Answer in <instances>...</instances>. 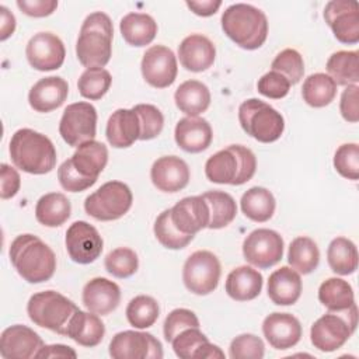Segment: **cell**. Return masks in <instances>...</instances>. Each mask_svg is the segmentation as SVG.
<instances>
[{
  "label": "cell",
  "mask_w": 359,
  "mask_h": 359,
  "mask_svg": "<svg viewBox=\"0 0 359 359\" xmlns=\"http://www.w3.org/2000/svg\"><path fill=\"white\" fill-rule=\"evenodd\" d=\"M10 261L18 275L28 283L49 280L56 271L52 248L34 234H20L10 245Z\"/></svg>",
  "instance_id": "cell-1"
},
{
  "label": "cell",
  "mask_w": 359,
  "mask_h": 359,
  "mask_svg": "<svg viewBox=\"0 0 359 359\" xmlns=\"http://www.w3.org/2000/svg\"><path fill=\"white\" fill-rule=\"evenodd\" d=\"M8 151L14 165L28 174H46L56 165V149L50 139L29 128L14 132Z\"/></svg>",
  "instance_id": "cell-2"
},
{
  "label": "cell",
  "mask_w": 359,
  "mask_h": 359,
  "mask_svg": "<svg viewBox=\"0 0 359 359\" xmlns=\"http://www.w3.org/2000/svg\"><path fill=\"white\" fill-rule=\"evenodd\" d=\"M114 27L108 14L94 11L81 24L76 42L79 62L87 67H104L112 55Z\"/></svg>",
  "instance_id": "cell-3"
},
{
  "label": "cell",
  "mask_w": 359,
  "mask_h": 359,
  "mask_svg": "<svg viewBox=\"0 0 359 359\" xmlns=\"http://www.w3.org/2000/svg\"><path fill=\"white\" fill-rule=\"evenodd\" d=\"M222 29L240 48L254 50L266 41L268 20L259 8L245 3H236L223 11Z\"/></svg>",
  "instance_id": "cell-4"
},
{
  "label": "cell",
  "mask_w": 359,
  "mask_h": 359,
  "mask_svg": "<svg viewBox=\"0 0 359 359\" xmlns=\"http://www.w3.org/2000/svg\"><path fill=\"white\" fill-rule=\"evenodd\" d=\"M257 170V157L245 146L231 144L210 156L205 164V174L210 182L243 185Z\"/></svg>",
  "instance_id": "cell-5"
},
{
  "label": "cell",
  "mask_w": 359,
  "mask_h": 359,
  "mask_svg": "<svg viewBox=\"0 0 359 359\" xmlns=\"http://www.w3.org/2000/svg\"><path fill=\"white\" fill-rule=\"evenodd\" d=\"M79 307L66 296L55 290L32 294L27 304L29 320L42 328L66 337L67 325Z\"/></svg>",
  "instance_id": "cell-6"
},
{
  "label": "cell",
  "mask_w": 359,
  "mask_h": 359,
  "mask_svg": "<svg viewBox=\"0 0 359 359\" xmlns=\"http://www.w3.org/2000/svg\"><path fill=\"white\" fill-rule=\"evenodd\" d=\"M238 121L243 130L261 143L278 140L285 130L282 114L258 98H248L241 102Z\"/></svg>",
  "instance_id": "cell-7"
},
{
  "label": "cell",
  "mask_w": 359,
  "mask_h": 359,
  "mask_svg": "<svg viewBox=\"0 0 359 359\" xmlns=\"http://www.w3.org/2000/svg\"><path fill=\"white\" fill-rule=\"evenodd\" d=\"M358 325L356 304L345 311H328L314 321L310 330V339L314 348L321 352L339 349L355 332Z\"/></svg>",
  "instance_id": "cell-8"
},
{
  "label": "cell",
  "mask_w": 359,
  "mask_h": 359,
  "mask_svg": "<svg viewBox=\"0 0 359 359\" xmlns=\"http://www.w3.org/2000/svg\"><path fill=\"white\" fill-rule=\"evenodd\" d=\"M133 195L130 188L121 181H108L84 201L88 216L101 222L121 219L130 209Z\"/></svg>",
  "instance_id": "cell-9"
},
{
  "label": "cell",
  "mask_w": 359,
  "mask_h": 359,
  "mask_svg": "<svg viewBox=\"0 0 359 359\" xmlns=\"http://www.w3.org/2000/svg\"><path fill=\"white\" fill-rule=\"evenodd\" d=\"M220 273L219 258L210 251L199 250L187 258L182 268V280L191 293L205 296L217 287Z\"/></svg>",
  "instance_id": "cell-10"
},
{
  "label": "cell",
  "mask_w": 359,
  "mask_h": 359,
  "mask_svg": "<svg viewBox=\"0 0 359 359\" xmlns=\"http://www.w3.org/2000/svg\"><path fill=\"white\" fill-rule=\"evenodd\" d=\"M62 139L72 147L94 140L97 133V109L86 101L69 104L59 122Z\"/></svg>",
  "instance_id": "cell-11"
},
{
  "label": "cell",
  "mask_w": 359,
  "mask_h": 359,
  "mask_svg": "<svg viewBox=\"0 0 359 359\" xmlns=\"http://www.w3.org/2000/svg\"><path fill=\"white\" fill-rule=\"evenodd\" d=\"M244 259L261 269L276 265L283 257V238L271 229L251 231L243 243Z\"/></svg>",
  "instance_id": "cell-12"
},
{
  "label": "cell",
  "mask_w": 359,
  "mask_h": 359,
  "mask_svg": "<svg viewBox=\"0 0 359 359\" xmlns=\"http://www.w3.org/2000/svg\"><path fill=\"white\" fill-rule=\"evenodd\" d=\"M109 355L114 359H161L163 345L149 332L128 330L112 337Z\"/></svg>",
  "instance_id": "cell-13"
},
{
  "label": "cell",
  "mask_w": 359,
  "mask_h": 359,
  "mask_svg": "<svg viewBox=\"0 0 359 359\" xmlns=\"http://www.w3.org/2000/svg\"><path fill=\"white\" fill-rule=\"evenodd\" d=\"M142 76L154 88H165L175 81L178 67L174 52L164 45L150 46L140 63Z\"/></svg>",
  "instance_id": "cell-14"
},
{
  "label": "cell",
  "mask_w": 359,
  "mask_h": 359,
  "mask_svg": "<svg viewBox=\"0 0 359 359\" xmlns=\"http://www.w3.org/2000/svg\"><path fill=\"white\" fill-rule=\"evenodd\" d=\"M66 250L69 257L81 265L94 262L102 252V237L98 230L84 220H77L66 231Z\"/></svg>",
  "instance_id": "cell-15"
},
{
  "label": "cell",
  "mask_w": 359,
  "mask_h": 359,
  "mask_svg": "<svg viewBox=\"0 0 359 359\" xmlns=\"http://www.w3.org/2000/svg\"><path fill=\"white\" fill-rule=\"evenodd\" d=\"M324 20L339 42L348 45L359 42V8L356 1H328L324 8Z\"/></svg>",
  "instance_id": "cell-16"
},
{
  "label": "cell",
  "mask_w": 359,
  "mask_h": 359,
  "mask_svg": "<svg viewBox=\"0 0 359 359\" xmlns=\"http://www.w3.org/2000/svg\"><path fill=\"white\" fill-rule=\"evenodd\" d=\"M25 56L35 70L50 72L63 65L66 49L57 35L52 32H38L29 38Z\"/></svg>",
  "instance_id": "cell-17"
},
{
  "label": "cell",
  "mask_w": 359,
  "mask_h": 359,
  "mask_svg": "<svg viewBox=\"0 0 359 359\" xmlns=\"http://www.w3.org/2000/svg\"><path fill=\"white\" fill-rule=\"evenodd\" d=\"M42 346V338L32 328L21 324L7 327L0 337V355L4 359L35 358Z\"/></svg>",
  "instance_id": "cell-18"
},
{
  "label": "cell",
  "mask_w": 359,
  "mask_h": 359,
  "mask_svg": "<svg viewBox=\"0 0 359 359\" xmlns=\"http://www.w3.org/2000/svg\"><path fill=\"white\" fill-rule=\"evenodd\" d=\"M189 167L178 156H163L157 158L150 170L153 185L163 192H178L189 182Z\"/></svg>",
  "instance_id": "cell-19"
},
{
  "label": "cell",
  "mask_w": 359,
  "mask_h": 359,
  "mask_svg": "<svg viewBox=\"0 0 359 359\" xmlns=\"http://www.w3.org/2000/svg\"><path fill=\"white\" fill-rule=\"evenodd\" d=\"M170 210L171 222L184 234L195 236L209 224V208L202 195L182 198Z\"/></svg>",
  "instance_id": "cell-20"
},
{
  "label": "cell",
  "mask_w": 359,
  "mask_h": 359,
  "mask_svg": "<svg viewBox=\"0 0 359 359\" xmlns=\"http://www.w3.org/2000/svg\"><path fill=\"white\" fill-rule=\"evenodd\" d=\"M262 332L272 348L285 351L300 341L302 325L300 321L289 313H272L265 317Z\"/></svg>",
  "instance_id": "cell-21"
},
{
  "label": "cell",
  "mask_w": 359,
  "mask_h": 359,
  "mask_svg": "<svg viewBox=\"0 0 359 359\" xmlns=\"http://www.w3.org/2000/svg\"><path fill=\"white\" fill-rule=\"evenodd\" d=\"M178 57L184 69L195 73L205 72L215 63L216 48L208 36L191 34L181 41Z\"/></svg>",
  "instance_id": "cell-22"
},
{
  "label": "cell",
  "mask_w": 359,
  "mask_h": 359,
  "mask_svg": "<svg viewBox=\"0 0 359 359\" xmlns=\"http://www.w3.org/2000/svg\"><path fill=\"white\" fill-rule=\"evenodd\" d=\"M81 299L88 311L107 316L119 306L121 289L107 278H94L84 285Z\"/></svg>",
  "instance_id": "cell-23"
},
{
  "label": "cell",
  "mask_w": 359,
  "mask_h": 359,
  "mask_svg": "<svg viewBox=\"0 0 359 359\" xmlns=\"http://www.w3.org/2000/svg\"><path fill=\"white\" fill-rule=\"evenodd\" d=\"M69 84L59 76L38 80L28 93V102L36 112H50L59 108L67 98Z\"/></svg>",
  "instance_id": "cell-24"
},
{
  "label": "cell",
  "mask_w": 359,
  "mask_h": 359,
  "mask_svg": "<svg viewBox=\"0 0 359 359\" xmlns=\"http://www.w3.org/2000/svg\"><path fill=\"white\" fill-rule=\"evenodd\" d=\"M174 137L184 151L201 153L210 146L213 132L206 119L199 116H185L177 122Z\"/></svg>",
  "instance_id": "cell-25"
},
{
  "label": "cell",
  "mask_w": 359,
  "mask_h": 359,
  "mask_svg": "<svg viewBox=\"0 0 359 359\" xmlns=\"http://www.w3.org/2000/svg\"><path fill=\"white\" fill-rule=\"evenodd\" d=\"M105 136L108 143L116 149L132 146L140 136L139 116L133 108H119L108 118Z\"/></svg>",
  "instance_id": "cell-26"
},
{
  "label": "cell",
  "mask_w": 359,
  "mask_h": 359,
  "mask_svg": "<svg viewBox=\"0 0 359 359\" xmlns=\"http://www.w3.org/2000/svg\"><path fill=\"white\" fill-rule=\"evenodd\" d=\"M302 287L299 272L289 266H280L268 279V296L278 306L294 304L302 294Z\"/></svg>",
  "instance_id": "cell-27"
},
{
  "label": "cell",
  "mask_w": 359,
  "mask_h": 359,
  "mask_svg": "<svg viewBox=\"0 0 359 359\" xmlns=\"http://www.w3.org/2000/svg\"><path fill=\"white\" fill-rule=\"evenodd\" d=\"M262 283L264 278L257 269L248 265H241L227 275L224 289L233 300L248 302L261 293Z\"/></svg>",
  "instance_id": "cell-28"
},
{
  "label": "cell",
  "mask_w": 359,
  "mask_h": 359,
  "mask_svg": "<svg viewBox=\"0 0 359 359\" xmlns=\"http://www.w3.org/2000/svg\"><path fill=\"white\" fill-rule=\"evenodd\" d=\"M104 335L105 325L101 318L95 313H87L80 309L72 317L66 331V337L87 348L97 346L102 341Z\"/></svg>",
  "instance_id": "cell-29"
},
{
  "label": "cell",
  "mask_w": 359,
  "mask_h": 359,
  "mask_svg": "<svg viewBox=\"0 0 359 359\" xmlns=\"http://www.w3.org/2000/svg\"><path fill=\"white\" fill-rule=\"evenodd\" d=\"M70 160L81 175L97 180L108 163V149L101 142L90 140L76 147Z\"/></svg>",
  "instance_id": "cell-30"
},
{
  "label": "cell",
  "mask_w": 359,
  "mask_h": 359,
  "mask_svg": "<svg viewBox=\"0 0 359 359\" xmlns=\"http://www.w3.org/2000/svg\"><path fill=\"white\" fill-rule=\"evenodd\" d=\"M174 101L177 108L188 116H198L210 105V91L206 84L198 80H187L175 90Z\"/></svg>",
  "instance_id": "cell-31"
},
{
  "label": "cell",
  "mask_w": 359,
  "mask_h": 359,
  "mask_svg": "<svg viewBox=\"0 0 359 359\" xmlns=\"http://www.w3.org/2000/svg\"><path fill=\"white\" fill-rule=\"evenodd\" d=\"M119 29L122 38L129 45L140 48L149 45L156 38L157 22L146 13H129L121 20Z\"/></svg>",
  "instance_id": "cell-32"
},
{
  "label": "cell",
  "mask_w": 359,
  "mask_h": 359,
  "mask_svg": "<svg viewBox=\"0 0 359 359\" xmlns=\"http://www.w3.org/2000/svg\"><path fill=\"white\" fill-rule=\"evenodd\" d=\"M70 201L60 192H49L42 195L35 206L36 220L46 227L62 226L70 217Z\"/></svg>",
  "instance_id": "cell-33"
},
{
  "label": "cell",
  "mask_w": 359,
  "mask_h": 359,
  "mask_svg": "<svg viewBox=\"0 0 359 359\" xmlns=\"http://www.w3.org/2000/svg\"><path fill=\"white\" fill-rule=\"evenodd\" d=\"M240 205L245 217L258 223L269 220L276 208L272 192L264 187H252L245 191L241 196Z\"/></svg>",
  "instance_id": "cell-34"
},
{
  "label": "cell",
  "mask_w": 359,
  "mask_h": 359,
  "mask_svg": "<svg viewBox=\"0 0 359 359\" xmlns=\"http://www.w3.org/2000/svg\"><path fill=\"white\" fill-rule=\"evenodd\" d=\"M318 300L328 311H345L355 306L352 286L341 278H328L318 287Z\"/></svg>",
  "instance_id": "cell-35"
},
{
  "label": "cell",
  "mask_w": 359,
  "mask_h": 359,
  "mask_svg": "<svg viewBox=\"0 0 359 359\" xmlns=\"http://www.w3.org/2000/svg\"><path fill=\"white\" fill-rule=\"evenodd\" d=\"M328 76L339 86H352L359 81V52L338 50L327 60Z\"/></svg>",
  "instance_id": "cell-36"
},
{
  "label": "cell",
  "mask_w": 359,
  "mask_h": 359,
  "mask_svg": "<svg viewBox=\"0 0 359 359\" xmlns=\"http://www.w3.org/2000/svg\"><path fill=\"white\" fill-rule=\"evenodd\" d=\"M202 198L209 208L210 217L208 229H223L234 220L237 215V205L230 194L223 191H208L202 194Z\"/></svg>",
  "instance_id": "cell-37"
},
{
  "label": "cell",
  "mask_w": 359,
  "mask_h": 359,
  "mask_svg": "<svg viewBox=\"0 0 359 359\" xmlns=\"http://www.w3.org/2000/svg\"><path fill=\"white\" fill-rule=\"evenodd\" d=\"M302 95L307 105L323 108L334 101L337 95V84L328 74L314 73L304 80Z\"/></svg>",
  "instance_id": "cell-38"
},
{
  "label": "cell",
  "mask_w": 359,
  "mask_h": 359,
  "mask_svg": "<svg viewBox=\"0 0 359 359\" xmlns=\"http://www.w3.org/2000/svg\"><path fill=\"white\" fill-rule=\"evenodd\" d=\"M330 268L338 275H351L358 268V250L346 237H335L327 248Z\"/></svg>",
  "instance_id": "cell-39"
},
{
  "label": "cell",
  "mask_w": 359,
  "mask_h": 359,
  "mask_svg": "<svg viewBox=\"0 0 359 359\" xmlns=\"http://www.w3.org/2000/svg\"><path fill=\"white\" fill-rule=\"evenodd\" d=\"M287 261L296 272L303 275L311 273L320 262V251L314 240L306 236L292 240L287 251Z\"/></svg>",
  "instance_id": "cell-40"
},
{
  "label": "cell",
  "mask_w": 359,
  "mask_h": 359,
  "mask_svg": "<svg viewBox=\"0 0 359 359\" xmlns=\"http://www.w3.org/2000/svg\"><path fill=\"white\" fill-rule=\"evenodd\" d=\"M160 316V307L156 299L147 294L133 297L126 307V318L135 328L143 330L151 327Z\"/></svg>",
  "instance_id": "cell-41"
},
{
  "label": "cell",
  "mask_w": 359,
  "mask_h": 359,
  "mask_svg": "<svg viewBox=\"0 0 359 359\" xmlns=\"http://www.w3.org/2000/svg\"><path fill=\"white\" fill-rule=\"evenodd\" d=\"M153 230H154V236L158 240V243L168 250H181V248L187 247L195 237L191 234L181 233L174 226V223L171 222V210L170 209L163 210L157 216Z\"/></svg>",
  "instance_id": "cell-42"
},
{
  "label": "cell",
  "mask_w": 359,
  "mask_h": 359,
  "mask_svg": "<svg viewBox=\"0 0 359 359\" xmlns=\"http://www.w3.org/2000/svg\"><path fill=\"white\" fill-rule=\"evenodd\" d=\"M111 83L112 77L108 70L104 67H91L81 73L77 81V88L81 97L95 101L108 93Z\"/></svg>",
  "instance_id": "cell-43"
},
{
  "label": "cell",
  "mask_w": 359,
  "mask_h": 359,
  "mask_svg": "<svg viewBox=\"0 0 359 359\" xmlns=\"http://www.w3.org/2000/svg\"><path fill=\"white\" fill-rule=\"evenodd\" d=\"M104 265L108 273L115 278L125 279L137 271L139 258L133 250L128 247H119L107 254Z\"/></svg>",
  "instance_id": "cell-44"
},
{
  "label": "cell",
  "mask_w": 359,
  "mask_h": 359,
  "mask_svg": "<svg viewBox=\"0 0 359 359\" xmlns=\"http://www.w3.org/2000/svg\"><path fill=\"white\" fill-rule=\"evenodd\" d=\"M271 67L273 72H278L282 76H285L289 80L290 86L297 84L304 74L303 57L296 49L292 48L279 52L272 60Z\"/></svg>",
  "instance_id": "cell-45"
},
{
  "label": "cell",
  "mask_w": 359,
  "mask_h": 359,
  "mask_svg": "<svg viewBox=\"0 0 359 359\" xmlns=\"http://www.w3.org/2000/svg\"><path fill=\"white\" fill-rule=\"evenodd\" d=\"M140 122L139 140H150L157 137L164 126V116L161 111L151 104H137L133 107Z\"/></svg>",
  "instance_id": "cell-46"
},
{
  "label": "cell",
  "mask_w": 359,
  "mask_h": 359,
  "mask_svg": "<svg viewBox=\"0 0 359 359\" xmlns=\"http://www.w3.org/2000/svg\"><path fill=\"white\" fill-rule=\"evenodd\" d=\"M334 167L344 178H359V146L356 143L341 144L334 154Z\"/></svg>",
  "instance_id": "cell-47"
},
{
  "label": "cell",
  "mask_w": 359,
  "mask_h": 359,
  "mask_svg": "<svg viewBox=\"0 0 359 359\" xmlns=\"http://www.w3.org/2000/svg\"><path fill=\"white\" fill-rule=\"evenodd\" d=\"M265 345L262 339L254 334H241L236 337L229 348L231 359H262Z\"/></svg>",
  "instance_id": "cell-48"
},
{
  "label": "cell",
  "mask_w": 359,
  "mask_h": 359,
  "mask_svg": "<svg viewBox=\"0 0 359 359\" xmlns=\"http://www.w3.org/2000/svg\"><path fill=\"white\" fill-rule=\"evenodd\" d=\"M194 327H199V320L194 311L188 309H174L164 320V338L167 342H171L180 332Z\"/></svg>",
  "instance_id": "cell-49"
},
{
  "label": "cell",
  "mask_w": 359,
  "mask_h": 359,
  "mask_svg": "<svg viewBox=\"0 0 359 359\" xmlns=\"http://www.w3.org/2000/svg\"><path fill=\"white\" fill-rule=\"evenodd\" d=\"M208 337L199 330V327L187 328L182 332H180L172 341V349L175 355L181 359H191L195 356V352L199 349V346L205 342H208Z\"/></svg>",
  "instance_id": "cell-50"
},
{
  "label": "cell",
  "mask_w": 359,
  "mask_h": 359,
  "mask_svg": "<svg viewBox=\"0 0 359 359\" xmlns=\"http://www.w3.org/2000/svg\"><path fill=\"white\" fill-rule=\"evenodd\" d=\"M57 180H59V184L62 185V188L69 192H81L90 187H93L97 182V180H94V178L81 175L74 168L70 158L65 160L60 164V167L57 168Z\"/></svg>",
  "instance_id": "cell-51"
},
{
  "label": "cell",
  "mask_w": 359,
  "mask_h": 359,
  "mask_svg": "<svg viewBox=\"0 0 359 359\" xmlns=\"http://www.w3.org/2000/svg\"><path fill=\"white\" fill-rule=\"evenodd\" d=\"M257 88H258V93L262 94L264 97H268L272 100H280L287 95L290 90V83L280 73L271 70L258 80Z\"/></svg>",
  "instance_id": "cell-52"
},
{
  "label": "cell",
  "mask_w": 359,
  "mask_h": 359,
  "mask_svg": "<svg viewBox=\"0 0 359 359\" xmlns=\"http://www.w3.org/2000/svg\"><path fill=\"white\" fill-rule=\"evenodd\" d=\"M359 87L356 84L346 86L342 91L341 101H339V111L342 118L346 122H358L359 121V97H358Z\"/></svg>",
  "instance_id": "cell-53"
},
{
  "label": "cell",
  "mask_w": 359,
  "mask_h": 359,
  "mask_svg": "<svg viewBox=\"0 0 359 359\" xmlns=\"http://www.w3.org/2000/svg\"><path fill=\"white\" fill-rule=\"evenodd\" d=\"M17 7L29 17H48L50 15L56 7V0H18Z\"/></svg>",
  "instance_id": "cell-54"
},
{
  "label": "cell",
  "mask_w": 359,
  "mask_h": 359,
  "mask_svg": "<svg viewBox=\"0 0 359 359\" xmlns=\"http://www.w3.org/2000/svg\"><path fill=\"white\" fill-rule=\"evenodd\" d=\"M1 199H10L13 196L17 195V192L20 191V185H21V178L20 174L15 168H13L11 165L3 163L1 164Z\"/></svg>",
  "instance_id": "cell-55"
},
{
  "label": "cell",
  "mask_w": 359,
  "mask_h": 359,
  "mask_svg": "<svg viewBox=\"0 0 359 359\" xmlns=\"http://www.w3.org/2000/svg\"><path fill=\"white\" fill-rule=\"evenodd\" d=\"M35 358H72L76 359L77 353L73 348L62 344H53V345H43Z\"/></svg>",
  "instance_id": "cell-56"
},
{
  "label": "cell",
  "mask_w": 359,
  "mask_h": 359,
  "mask_svg": "<svg viewBox=\"0 0 359 359\" xmlns=\"http://www.w3.org/2000/svg\"><path fill=\"white\" fill-rule=\"evenodd\" d=\"M187 7L196 15L210 17L213 15L219 7L222 6L220 0H202V1H187Z\"/></svg>",
  "instance_id": "cell-57"
},
{
  "label": "cell",
  "mask_w": 359,
  "mask_h": 359,
  "mask_svg": "<svg viewBox=\"0 0 359 359\" xmlns=\"http://www.w3.org/2000/svg\"><path fill=\"white\" fill-rule=\"evenodd\" d=\"M0 14H1V34H0V39L6 41L10 35H13L14 29H15V17L14 14L4 6H0Z\"/></svg>",
  "instance_id": "cell-58"
},
{
  "label": "cell",
  "mask_w": 359,
  "mask_h": 359,
  "mask_svg": "<svg viewBox=\"0 0 359 359\" xmlns=\"http://www.w3.org/2000/svg\"><path fill=\"white\" fill-rule=\"evenodd\" d=\"M194 358H198V359H215V358H224V352L217 346V345H213L210 344L209 341L202 344L199 346V349L195 352V356Z\"/></svg>",
  "instance_id": "cell-59"
}]
</instances>
